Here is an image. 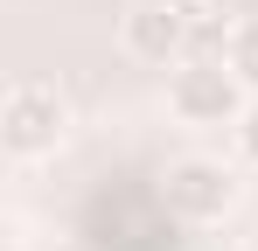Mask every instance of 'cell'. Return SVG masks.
I'll list each match as a JSON object with an SVG mask.
<instances>
[{
  "instance_id": "obj_4",
  "label": "cell",
  "mask_w": 258,
  "mask_h": 251,
  "mask_svg": "<svg viewBox=\"0 0 258 251\" xmlns=\"http://www.w3.org/2000/svg\"><path fill=\"white\" fill-rule=\"evenodd\" d=\"M188 14H181V0H133L126 14H119V49H126L133 63H147V70H174V63H188Z\"/></svg>"
},
{
  "instance_id": "obj_3",
  "label": "cell",
  "mask_w": 258,
  "mask_h": 251,
  "mask_svg": "<svg viewBox=\"0 0 258 251\" xmlns=\"http://www.w3.org/2000/svg\"><path fill=\"white\" fill-rule=\"evenodd\" d=\"M168 216H181V223H223L230 209H237V196H244V181H237V167L216 161V154H181V161H168Z\"/></svg>"
},
{
  "instance_id": "obj_6",
  "label": "cell",
  "mask_w": 258,
  "mask_h": 251,
  "mask_svg": "<svg viewBox=\"0 0 258 251\" xmlns=\"http://www.w3.org/2000/svg\"><path fill=\"white\" fill-rule=\"evenodd\" d=\"M237 147H244V161L258 167V98H251V112H244V126H237Z\"/></svg>"
},
{
  "instance_id": "obj_2",
  "label": "cell",
  "mask_w": 258,
  "mask_h": 251,
  "mask_svg": "<svg viewBox=\"0 0 258 251\" xmlns=\"http://www.w3.org/2000/svg\"><path fill=\"white\" fill-rule=\"evenodd\" d=\"M63 133H70V105H63V91L42 77H21L7 84V98H0V147H7V161H42L63 147Z\"/></svg>"
},
{
  "instance_id": "obj_5",
  "label": "cell",
  "mask_w": 258,
  "mask_h": 251,
  "mask_svg": "<svg viewBox=\"0 0 258 251\" xmlns=\"http://www.w3.org/2000/svg\"><path fill=\"white\" fill-rule=\"evenodd\" d=\"M223 63H230V70L244 77V91L258 98V14H251V21H237V28H230V49H223Z\"/></svg>"
},
{
  "instance_id": "obj_7",
  "label": "cell",
  "mask_w": 258,
  "mask_h": 251,
  "mask_svg": "<svg viewBox=\"0 0 258 251\" xmlns=\"http://www.w3.org/2000/svg\"><path fill=\"white\" fill-rule=\"evenodd\" d=\"M181 14H188V21H230L223 0H181Z\"/></svg>"
},
{
  "instance_id": "obj_1",
  "label": "cell",
  "mask_w": 258,
  "mask_h": 251,
  "mask_svg": "<svg viewBox=\"0 0 258 251\" xmlns=\"http://www.w3.org/2000/svg\"><path fill=\"white\" fill-rule=\"evenodd\" d=\"M168 112L181 126H203V133H216V126L237 133L244 112H251V91L223 56H188V63L168 70Z\"/></svg>"
}]
</instances>
